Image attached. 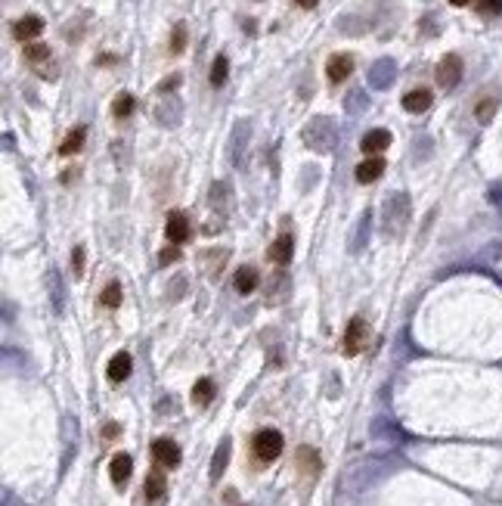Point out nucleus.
<instances>
[{
  "mask_svg": "<svg viewBox=\"0 0 502 506\" xmlns=\"http://www.w3.org/2000/svg\"><path fill=\"white\" fill-rule=\"evenodd\" d=\"M335 121L326 119V115H316L313 121H307V128H304V143L310 146V150L316 152H328L335 146Z\"/></svg>",
  "mask_w": 502,
  "mask_h": 506,
  "instance_id": "nucleus-1",
  "label": "nucleus"
},
{
  "mask_svg": "<svg viewBox=\"0 0 502 506\" xmlns=\"http://www.w3.org/2000/svg\"><path fill=\"white\" fill-rule=\"evenodd\" d=\"M409 221V196L406 193H394L384 199V233L390 236H400L406 230Z\"/></svg>",
  "mask_w": 502,
  "mask_h": 506,
  "instance_id": "nucleus-2",
  "label": "nucleus"
},
{
  "mask_svg": "<svg viewBox=\"0 0 502 506\" xmlns=\"http://www.w3.org/2000/svg\"><path fill=\"white\" fill-rule=\"evenodd\" d=\"M282 447H285V441L276 429H260V432H254V438H251V454H254V460L264 463V466L273 460H279Z\"/></svg>",
  "mask_w": 502,
  "mask_h": 506,
  "instance_id": "nucleus-3",
  "label": "nucleus"
},
{
  "mask_svg": "<svg viewBox=\"0 0 502 506\" xmlns=\"http://www.w3.org/2000/svg\"><path fill=\"white\" fill-rule=\"evenodd\" d=\"M22 57H25V63H28L31 69L37 72V75L56 78V63H53V53H50L47 44H41V41H31V44H25Z\"/></svg>",
  "mask_w": 502,
  "mask_h": 506,
  "instance_id": "nucleus-4",
  "label": "nucleus"
},
{
  "mask_svg": "<svg viewBox=\"0 0 502 506\" xmlns=\"http://www.w3.org/2000/svg\"><path fill=\"white\" fill-rule=\"evenodd\" d=\"M434 78H437V84L443 90H452L459 81H462V59H459L456 53H446V57L437 63V69H434Z\"/></svg>",
  "mask_w": 502,
  "mask_h": 506,
  "instance_id": "nucleus-5",
  "label": "nucleus"
},
{
  "mask_svg": "<svg viewBox=\"0 0 502 506\" xmlns=\"http://www.w3.org/2000/svg\"><path fill=\"white\" fill-rule=\"evenodd\" d=\"M366 336H369V330H366V320L363 317H353L351 323H347V330H344V354L347 357H357L359 351H363V345H366Z\"/></svg>",
  "mask_w": 502,
  "mask_h": 506,
  "instance_id": "nucleus-6",
  "label": "nucleus"
},
{
  "mask_svg": "<svg viewBox=\"0 0 502 506\" xmlns=\"http://www.w3.org/2000/svg\"><path fill=\"white\" fill-rule=\"evenodd\" d=\"M165 236L171 239L174 245H183V243H189V236H192L189 218H186L183 212H171V214H167V224H165Z\"/></svg>",
  "mask_w": 502,
  "mask_h": 506,
  "instance_id": "nucleus-7",
  "label": "nucleus"
},
{
  "mask_svg": "<svg viewBox=\"0 0 502 506\" xmlns=\"http://www.w3.org/2000/svg\"><path fill=\"white\" fill-rule=\"evenodd\" d=\"M152 456H155V463L165 466V469L180 466V447H177V441H171V438H158V441L152 444Z\"/></svg>",
  "mask_w": 502,
  "mask_h": 506,
  "instance_id": "nucleus-8",
  "label": "nucleus"
},
{
  "mask_svg": "<svg viewBox=\"0 0 502 506\" xmlns=\"http://www.w3.org/2000/svg\"><path fill=\"white\" fill-rule=\"evenodd\" d=\"M351 72H353V57H351V53H335V57H328L326 78L332 84H341L344 78H351Z\"/></svg>",
  "mask_w": 502,
  "mask_h": 506,
  "instance_id": "nucleus-9",
  "label": "nucleus"
},
{
  "mask_svg": "<svg viewBox=\"0 0 502 506\" xmlns=\"http://www.w3.org/2000/svg\"><path fill=\"white\" fill-rule=\"evenodd\" d=\"M270 261L273 264H279V267H285V264L291 261V255H295V239H291V233H279L276 239H273V245H270Z\"/></svg>",
  "mask_w": 502,
  "mask_h": 506,
  "instance_id": "nucleus-10",
  "label": "nucleus"
},
{
  "mask_svg": "<svg viewBox=\"0 0 502 506\" xmlns=\"http://www.w3.org/2000/svg\"><path fill=\"white\" fill-rule=\"evenodd\" d=\"M41 32H43V19H41V16H22V19L12 26V38L25 41V44H31L34 38H41Z\"/></svg>",
  "mask_w": 502,
  "mask_h": 506,
  "instance_id": "nucleus-11",
  "label": "nucleus"
},
{
  "mask_svg": "<svg viewBox=\"0 0 502 506\" xmlns=\"http://www.w3.org/2000/svg\"><path fill=\"white\" fill-rule=\"evenodd\" d=\"M394 78H397V65H394V59H378L375 65L369 69V84L372 88H390L394 84Z\"/></svg>",
  "mask_w": 502,
  "mask_h": 506,
  "instance_id": "nucleus-12",
  "label": "nucleus"
},
{
  "mask_svg": "<svg viewBox=\"0 0 502 506\" xmlns=\"http://www.w3.org/2000/svg\"><path fill=\"white\" fill-rule=\"evenodd\" d=\"M390 146V131H384V128H372L369 134H363V140H359V150L366 152V156H378L381 150H388Z\"/></svg>",
  "mask_w": 502,
  "mask_h": 506,
  "instance_id": "nucleus-13",
  "label": "nucleus"
},
{
  "mask_svg": "<svg viewBox=\"0 0 502 506\" xmlns=\"http://www.w3.org/2000/svg\"><path fill=\"white\" fill-rule=\"evenodd\" d=\"M248 137H251V121H236L233 140H229V159H233L236 165L242 162V152H245V146H248Z\"/></svg>",
  "mask_w": 502,
  "mask_h": 506,
  "instance_id": "nucleus-14",
  "label": "nucleus"
},
{
  "mask_svg": "<svg viewBox=\"0 0 502 506\" xmlns=\"http://www.w3.org/2000/svg\"><path fill=\"white\" fill-rule=\"evenodd\" d=\"M258 286H260V274H258V267L245 264V267L236 270V276H233V289H236L239 295H251Z\"/></svg>",
  "mask_w": 502,
  "mask_h": 506,
  "instance_id": "nucleus-15",
  "label": "nucleus"
},
{
  "mask_svg": "<svg viewBox=\"0 0 502 506\" xmlns=\"http://www.w3.org/2000/svg\"><path fill=\"white\" fill-rule=\"evenodd\" d=\"M431 103H434V94L428 88H415V90H409V94L403 97V109H406V112H412V115L428 112V109H431Z\"/></svg>",
  "mask_w": 502,
  "mask_h": 506,
  "instance_id": "nucleus-16",
  "label": "nucleus"
},
{
  "mask_svg": "<svg viewBox=\"0 0 502 506\" xmlns=\"http://www.w3.org/2000/svg\"><path fill=\"white\" fill-rule=\"evenodd\" d=\"M381 174H384V159H378V156L363 159V162L357 165V171H353V177H357L359 183H375Z\"/></svg>",
  "mask_w": 502,
  "mask_h": 506,
  "instance_id": "nucleus-17",
  "label": "nucleus"
},
{
  "mask_svg": "<svg viewBox=\"0 0 502 506\" xmlns=\"http://www.w3.org/2000/svg\"><path fill=\"white\" fill-rule=\"evenodd\" d=\"M180 112H183L180 100H177V97L167 94V97H165V103H158V109H155V119H158V125L174 128V125H180Z\"/></svg>",
  "mask_w": 502,
  "mask_h": 506,
  "instance_id": "nucleus-18",
  "label": "nucleus"
},
{
  "mask_svg": "<svg viewBox=\"0 0 502 506\" xmlns=\"http://www.w3.org/2000/svg\"><path fill=\"white\" fill-rule=\"evenodd\" d=\"M130 370H134L130 354L127 351H118V354L109 361V367H105V376H109V382H124L130 376Z\"/></svg>",
  "mask_w": 502,
  "mask_h": 506,
  "instance_id": "nucleus-19",
  "label": "nucleus"
},
{
  "mask_svg": "<svg viewBox=\"0 0 502 506\" xmlns=\"http://www.w3.org/2000/svg\"><path fill=\"white\" fill-rule=\"evenodd\" d=\"M130 472H134V460H130L127 454H115L109 463V475L115 485H124V481L130 478Z\"/></svg>",
  "mask_w": 502,
  "mask_h": 506,
  "instance_id": "nucleus-20",
  "label": "nucleus"
},
{
  "mask_svg": "<svg viewBox=\"0 0 502 506\" xmlns=\"http://www.w3.org/2000/svg\"><path fill=\"white\" fill-rule=\"evenodd\" d=\"M84 140H87V128L84 125L72 128V131L65 134V140L59 143V156H74V152L84 146Z\"/></svg>",
  "mask_w": 502,
  "mask_h": 506,
  "instance_id": "nucleus-21",
  "label": "nucleus"
},
{
  "mask_svg": "<svg viewBox=\"0 0 502 506\" xmlns=\"http://www.w3.org/2000/svg\"><path fill=\"white\" fill-rule=\"evenodd\" d=\"M297 469H301L304 475H316L320 472V454H316L313 447H301L297 450Z\"/></svg>",
  "mask_w": 502,
  "mask_h": 506,
  "instance_id": "nucleus-22",
  "label": "nucleus"
},
{
  "mask_svg": "<svg viewBox=\"0 0 502 506\" xmlns=\"http://www.w3.org/2000/svg\"><path fill=\"white\" fill-rule=\"evenodd\" d=\"M227 75H229V59L223 57H214V65H211V88H223V84H227Z\"/></svg>",
  "mask_w": 502,
  "mask_h": 506,
  "instance_id": "nucleus-23",
  "label": "nucleus"
},
{
  "mask_svg": "<svg viewBox=\"0 0 502 506\" xmlns=\"http://www.w3.org/2000/svg\"><path fill=\"white\" fill-rule=\"evenodd\" d=\"M165 487L167 485H165V475H161V472H149L146 475V500H152V503H155V500H161V497H165Z\"/></svg>",
  "mask_w": 502,
  "mask_h": 506,
  "instance_id": "nucleus-24",
  "label": "nucleus"
},
{
  "mask_svg": "<svg viewBox=\"0 0 502 506\" xmlns=\"http://www.w3.org/2000/svg\"><path fill=\"white\" fill-rule=\"evenodd\" d=\"M192 401H196L198 407H208L211 401H214V382H211V379H198L196 388H192Z\"/></svg>",
  "mask_w": 502,
  "mask_h": 506,
  "instance_id": "nucleus-25",
  "label": "nucleus"
},
{
  "mask_svg": "<svg viewBox=\"0 0 502 506\" xmlns=\"http://www.w3.org/2000/svg\"><path fill=\"white\" fill-rule=\"evenodd\" d=\"M134 109H136V100L130 94H118L115 103H112V115H115V119H127Z\"/></svg>",
  "mask_w": 502,
  "mask_h": 506,
  "instance_id": "nucleus-26",
  "label": "nucleus"
},
{
  "mask_svg": "<svg viewBox=\"0 0 502 506\" xmlns=\"http://www.w3.org/2000/svg\"><path fill=\"white\" fill-rule=\"evenodd\" d=\"M208 202H211V208H217V212H227V202H229V187L227 183H214V187H211V193H208Z\"/></svg>",
  "mask_w": 502,
  "mask_h": 506,
  "instance_id": "nucleus-27",
  "label": "nucleus"
},
{
  "mask_svg": "<svg viewBox=\"0 0 502 506\" xmlns=\"http://www.w3.org/2000/svg\"><path fill=\"white\" fill-rule=\"evenodd\" d=\"M227 460H229V441H220L214 460H211V478H220L223 469H227Z\"/></svg>",
  "mask_w": 502,
  "mask_h": 506,
  "instance_id": "nucleus-28",
  "label": "nucleus"
},
{
  "mask_svg": "<svg viewBox=\"0 0 502 506\" xmlns=\"http://www.w3.org/2000/svg\"><path fill=\"white\" fill-rule=\"evenodd\" d=\"M344 106H347V112H366V109H369V97L363 94V88H357L347 94Z\"/></svg>",
  "mask_w": 502,
  "mask_h": 506,
  "instance_id": "nucleus-29",
  "label": "nucleus"
},
{
  "mask_svg": "<svg viewBox=\"0 0 502 506\" xmlns=\"http://www.w3.org/2000/svg\"><path fill=\"white\" fill-rule=\"evenodd\" d=\"M496 106H499V103H496V97H487V100L477 103V109H474L477 121H481V125H490V121H493V115H496Z\"/></svg>",
  "mask_w": 502,
  "mask_h": 506,
  "instance_id": "nucleus-30",
  "label": "nucleus"
},
{
  "mask_svg": "<svg viewBox=\"0 0 502 506\" xmlns=\"http://www.w3.org/2000/svg\"><path fill=\"white\" fill-rule=\"evenodd\" d=\"M99 305H103V307H118V305H121V286H118V283H109V286L99 292Z\"/></svg>",
  "mask_w": 502,
  "mask_h": 506,
  "instance_id": "nucleus-31",
  "label": "nucleus"
},
{
  "mask_svg": "<svg viewBox=\"0 0 502 506\" xmlns=\"http://www.w3.org/2000/svg\"><path fill=\"white\" fill-rule=\"evenodd\" d=\"M266 286L273 289V292L266 295V301H279V298L285 295V289H289V280H285V274H276L270 283H266Z\"/></svg>",
  "mask_w": 502,
  "mask_h": 506,
  "instance_id": "nucleus-32",
  "label": "nucleus"
},
{
  "mask_svg": "<svg viewBox=\"0 0 502 506\" xmlns=\"http://www.w3.org/2000/svg\"><path fill=\"white\" fill-rule=\"evenodd\" d=\"M183 47H186V26L177 22L171 32V53H183Z\"/></svg>",
  "mask_w": 502,
  "mask_h": 506,
  "instance_id": "nucleus-33",
  "label": "nucleus"
},
{
  "mask_svg": "<svg viewBox=\"0 0 502 506\" xmlns=\"http://www.w3.org/2000/svg\"><path fill=\"white\" fill-rule=\"evenodd\" d=\"M477 13L481 16H502V0H477Z\"/></svg>",
  "mask_w": 502,
  "mask_h": 506,
  "instance_id": "nucleus-34",
  "label": "nucleus"
},
{
  "mask_svg": "<svg viewBox=\"0 0 502 506\" xmlns=\"http://www.w3.org/2000/svg\"><path fill=\"white\" fill-rule=\"evenodd\" d=\"M72 270H74V276L84 274V249H81V245L72 252Z\"/></svg>",
  "mask_w": 502,
  "mask_h": 506,
  "instance_id": "nucleus-35",
  "label": "nucleus"
},
{
  "mask_svg": "<svg viewBox=\"0 0 502 506\" xmlns=\"http://www.w3.org/2000/svg\"><path fill=\"white\" fill-rule=\"evenodd\" d=\"M177 84H180V75H171L167 81H161V84H158V94H161V97H167L174 88H177Z\"/></svg>",
  "mask_w": 502,
  "mask_h": 506,
  "instance_id": "nucleus-36",
  "label": "nucleus"
},
{
  "mask_svg": "<svg viewBox=\"0 0 502 506\" xmlns=\"http://www.w3.org/2000/svg\"><path fill=\"white\" fill-rule=\"evenodd\" d=\"M177 258H180V252H177V249H161V252H158V261H161V264L177 261Z\"/></svg>",
  "mask_w": 502,
  "mask_h": 506,
  "instance_id": "nucleus-37",
  "label": "nucleus"
},
{
  "mask_svg": "<svg viewBox=\"0 0 502 506\" xmlns=\"http://www.w3.org/2000/svg\"><path fill=\"white\" fill-rule=\"evenodd\" d=\"M103 435H105V438H118V435H121V425H118V423H109V425L103 429Z\"/></svg>",
  "mask_w": 502,
  "mask_h": 506,
  "instance_id": "nucleus-38",
  "label": "nucleus"
},
{
  "mask_svg": "<svg viewBox=\"0 0 502 506\" xmlns=\"http://www.w3.org/2000/svg\"><path fill=\"white\" fill-rule=\"evenodd\" d=\"M124 152H127V150H124L121 140H118V143H112V156H118V162H124Z\"/></svg>",
  "mask_w": 502,
  "mask_h": 506,
  "instance_id": "nucleus-39",
  "label": "nucleus"
},
{
  "mask_svg": "<svg viewBox=\"0 0 502 506\" xmlns=\"http://www.w3.org/2000/svg\"><path fill=\"white\" fill-rule=\"evenodd\" d=\"M171 289H174V292H171V298H180V289H183V276H177V280L171 283Z\"/></svg>",
  "mask_w": 502,
  "mask_h": 506,
  "instance_id": "nucleus-40",
  "label": "nucleus"
},
{
  "mask_svg": "<svg viewBox=\"0 0 502 506\" xmlns=\"http://www.w3.org/2000/svg\"><path fill=\"white\" fill-rule=\"evenodd\" d=\"M316 3H320V0H297V7H301V10H313Z\"/></svg>",
  "mask_w": 502,
  "mask_h": 506,
  "instance_id": "nucleus-41",
  "label": "nucleus"
},
{
  "mask_svg": "<svg viewBox=\"0 0 502 506\" xmlns=\"http://www.w3.org/2000/svg\"><path fill=\"white\" fill-rule=\"evenodd\" d=\"M450 3H452V7H468L471 0H450Z\"/></svg>",
  "mask_w": 502,
  "mask_h": 506,
  "instance_id": "nucleus-42",
  "label": "nucleus"
}]
</instances>
